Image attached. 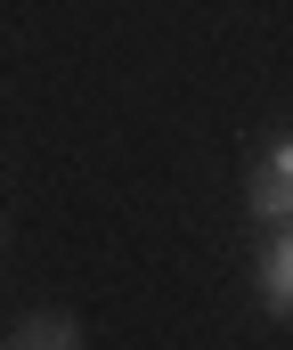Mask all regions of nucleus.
<instances>
[{
	"instance_id": "7ed1b4c3",
	"label": "nucleus",
	"mask_w": 293,
	"mask_h": 350,
	"mask_svg": "<svg viewBox=\"0 0 293 350\" xmlns=\"http://www.w3.org/2000/svg\"><path fill=\"white\" fill-rule=\"evenodd\" d=\"M8 350H82V326L49 310V318H25V326L8 334Z\"/></svg>"
},
{
	"instance_id": "f257e3e1",
	"label": "nucleus",
	"mask_w": 293,
	"mask_h": 350,
	"mask_svg": "<svg viewBox=\"0 0 293 350\" xmlns=\"http://www.w3.org/2000/svg\"><path fill=\"white\" fill-rule=\"evenodd\" d=\"M245 212H253V220H277V228H293V131L261 147L253 187H245Z\"/></svg>"
},
{
	"instance_id": "f03ea898",
	"label": "nucleus",
	"mask_w": 293,
	"mask_h": 350,
	"mask_svg": "<svg viewBox=\"0 0 293 350\" xmlns=\"http://www.w3.org/2000/svg\"><path fill=\"white\" fill-rule=\"evenodd\" d=\"M261 293H269V310H293V228H277L261 253Z\"/></svg>"
}]
</instances>
